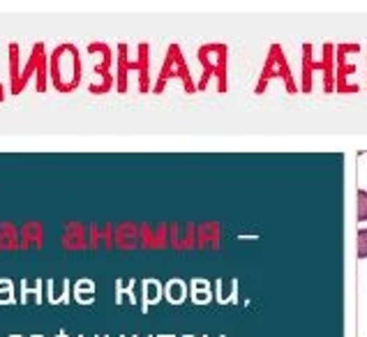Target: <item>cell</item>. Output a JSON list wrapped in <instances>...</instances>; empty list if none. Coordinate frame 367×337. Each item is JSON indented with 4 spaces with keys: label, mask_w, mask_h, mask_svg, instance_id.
Here are the masks:
<instances>
[{
    "label": "cell",
    "mask_w": 367,
    "mask_h": 337,
    "mask_svg": "<svg viewBox=\"0 0 367 337\" xmlns=\"http://www.w3.org/2000/svg\"><path fill=\"white\" fill-rule=\"evenodd\" d=\"M58 337H67V335L65 333H58Z\"/></svg>",
    "instance_id": "30bf717a"
},
{
    "label": "cell",
    "mask_w": 367,
    "mask_h": 337,
    "mask_svg": "<svg viewBox=\"0 0 367 337\" xmlns=\"http://www.w3.org/2000/svg\"><path fill=\"white\" fill-rule=\"evenodd\" d=\"M358 257L367 259V229L358 231Z\"/></svg>",
    "instance_id": "9c48e42d"
},
{
    "label": "cell",
    "mask_w": 367,
    "mask_h": 337,
    "mask_svg": "<svg viewBox=\"0 0 367 337\" xmlns=\"http://www.w3.org/2000/svg\"><path fill=\"white\" fill-rule=\"evenodd\" d=\"M40 289H42V282L35 280V282H24V298L28 301V296H35V301H40Z\"/></svg>",
    "instance_id": "8992f818"
},
{
    "label": "cell",
    "mask_w": 367,
    "mask_h": 337,
    "mask_svg": "<svg viewBox=\"0 0 367 337\" xmlns=\"http://www.w3.org/2000/svg\"><path fill=\"white\" fill-rule=\"evenodd\" d=\"M187 337H190V335H187Z\"/></svg>",
    "instance_id": "4fadbf2b"
},
{
    "label": "cell",
    "mask_w": 367,
    "mask_h": 337,
    "mask_svg": "<svg viewBox=\"0 0 367 337\" xmlns=\"http://www.w3.org/2000/svg\"><path fill=\"white\" fill-rule=\"evenodd\" d=\"M49 298L51 303H61L67 298V280L61 282H49Z\"/></svg>",
    "instance_id": "3957f363"
},
{
    "label": "cell",
    "mask_w": 367,
    "mask_h": 337,
    "mask_svg": "<svg viewBox=\"0 0 367 337\" xmlns=\"http://www.w3.org/2000/svg\"><path fill=\"white\" fill-rule=\"evenodd\" d=\"M358 220L367 222V192L365 190L358 192Z\"/></svg>",
    "instance_id": "ba28073f"
},
{
    "label": "cell",
    "mask_w": 367,
    "mask_h": 337,
    "mask_svg": "<svg viewBox=\"0 0 367 337\" xmlns=\"http://www.w3.org/2000/svg\"><path fill=\"white\" fill-rule=\"evenodd\" d=\"M93 294H95V284L91 280H81L77 284V301H81V303L93 301Z\"/></svg>",
    "instance_id": "277c9868"
},
{
    "label": "cell",
    "mask_w": 367,
    "mask_h": 337,
    "mask_svg": "<svg viewBox=\"0 0 367 337\" xmlns=\"http://www.w3.org/2000/svg\"><path fill=\"white\" fill-rule=\"evenodd\" d=\"M160 296H162V289H160V282H155V280H146L144 282V307L148 305H153L160 301Z\"/></svg>",
    "instance_id": "7a4b0ae2"
},
{
    "label": "cell",
    "mask_w": 367,
    "mask_h": 337,
    "mask_svg": "<svg viewBox=\"0 0 367 337\" xmlns=\"http://www.w3.org/2000/svg\"><path fill=\"white\" fill-rule=\"evenodd\" d=\"M12 337H19V335H12Z\"/></svg>",
    "instance_id": "7c38bea8"
},
{
    "label": "cell",
    "mask_w": 367,
    "mask_h": 337,
    "mask_svg": "<svg viewBox=\"0 0 367 337\" xmlns=\"http://www.w3.org/2000/svg\"><path fill=\"white\" fill-rule=\"evenodd\" d=\"M14 289L10 280H0V303H12Z\"/></svg>",
    "instance_id": "52a82bcc"
},
{
    "label": "cell",
    "mask_w": 367,
    "mask_h": 337,
    "mask_svg": "<svg viewBox=\"0 0 367 337\" xmlns=\"http://www.w3.org/2000/svg\"><path fill=\"white\" fill-rule=\"evenodd\" d=\"M199 58L204 63V81H201V86L208 84L213 72V77H217V81H220V91H224L227 88V84H224V79H227V63H224L227 61V47L224 44H208V47L199 51Z\"/></svg>",
    "instance_id": "6da1fadb"
},
{
    "label": "cell",
    "mask_w": 367,
    "mask_h": 337,
    "mask_svg": "<svg viewBox=\"0 0 367 337\" xmlns=\"http://www.w3.org/2000/svg\"><path fill=\"white\" fill-rule=\"evenodd\" d=\"M33 337H42V335H33Z\"/></svg>",
    "instance_id": "8fae6325"
},
{
    "label": "cell",
    "mask_w": 367,
    "mask_h": 337,
    "mask_svg": "<svg viewBox=\"0 0 367 337\" xmlns=\"http://www.w3.org/2000/svg\"><path fill=\"white\" fill-rule=\"evenodd\" d=\"M167 296H169V301L181 303L185 298V284L181 280H171L169 287H167Z\"/></svg>",
    "instance_id": "5b68a950"
}]
</instances>
